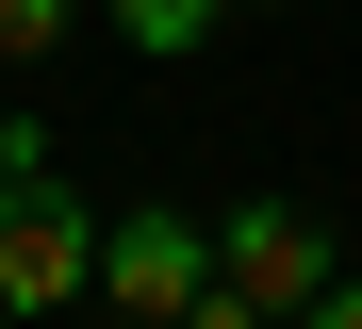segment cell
Listing matches in <instances>:
<instances>
[{"label":"cell","instance_id":"obj_8","mask_svg":"<svg viewBox=\"0 0 362 329\" xmlns=\"http://www.w3.org/2000/svg\"><path fill=\"white\" fill-rule=\"evenodd\" d=\"M264 17H313V0H264Z\"/></svg>","mask_w":362,"mask_h":329},{"label":"cell","instance_id":"obj_2","mask_svg":"<svg viewBox=\"0 0 362 329\" xmlns=\"http://www.w3.org/2000/svg\"><path fill=\"white\" fill-rule=\"evenodd\" d=\"M214 280L247 313H280V329H313V296L346 280V263H329V231L296 214V197H247V214H214Z\"/></svg>","mask_w":362,"mask_h":329},{"label":"cell","instance_id":"obj_1","mask_svg":"<svg viewBox=\"0 0 362 329\" xmlns=\"http://www.w3.org/2000/svg\"><path fill=\"white\" fill-rule=\"evenodd\" d=\"M99 280V214H83V197H66V165H49V132L33 115H0V313H66Z\"/></svg>","mask_w":362,"mask_h":329},{"label":"cell","instance_id":"obj_5","mask_svg":"<svg viewBox=\"0 0 362 329\" xmlns=\"http://www.w3.org/2000/svg\"><path fill=\"white\" fill-rule=\"evenodd\" d=\"M66 17H83V0H0V66H49V50H66Z\"/></svg>","mask_w":362,"mask_h":329},{"label":"cell","instance_id":"obj_4","mask_svg":"<svg viewBox=\"0 0 362 329\" xmlns=\"http://www.w3.org/2000/svg\"><path fill=\"white\" fill-rule=\"evenodd\" d=\"M214 17H230V0H115V33H132L148 66H181V50H214Z\"/></svg>","mask_w":362,"mask_h":329},{"label":"cell","instance_id":"obj_6","mask_svg":"<svg viewBox=\"0 0 362 329\" xmlns=\"http://www.w3.org/2000/svg\"><path fill=\"white\" fill-rule=\"evenodd\" d=\"M181 329H280V313H247V296H230V280H214V296H198V313H181Z\"/></svg>","mask_w":362,"mask_h":329},{"label":"cell","instance_id":"obj_3","mask_svg":"<svg viewBox=\"0 0 362 329\" xmlns=\"http://www.w3.org/2000/svg\"><path fill=\"white\" fill-rule=\"evenodd\" d=\"M99 296L148 313V329H181V313L214 296V231H181V214H115V231H99Z\"/></svg>","mask_w":362,"mask_h":329},{"label":"cell","instance_id":"obj_9","mask_svg":"<svg viewBox=\"0 0 362 329\" xmlns=\"http://www.w3.org/2000/svg\"><path fill=\"white\" fill-rule=\"evenodd\" d=\"M0 329H17V313H0Z\"/></svg>","mask_w":362,"mask_h":329},{"label":"cell","instance_id":"obj_7","mask_svg":"<svg viewBox=\"0 0 362 329\" xmlns=\"http://www.w3.org/2000/svg\"><path fill=\"white\" fill-rule=\"evenodd\" d=\"M313 329H362V263H346V280H329V296H313Z\"/></svg>","mask_w":362,"mask_h":329}]
</instances>
